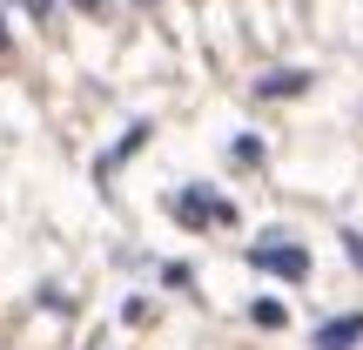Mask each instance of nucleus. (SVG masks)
I'll list each match as a JSON object with an SVG mask.
<instances>
[{
  "mask_svg": "<svg viewBox=\"0 0 363 350\" xmlns=\"http://www.w3.org/2000/svg\"><path fill=\"white\" fill-rule=\"evenodd\" d=\"M0 350H363V0H0Z\"/></svg>",
  "mask_w": 363,
  "mask_h": 350,
  "instance_id": "nucleus-1",
  "label": "nucleus"
}]
</instances>
